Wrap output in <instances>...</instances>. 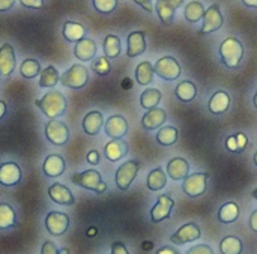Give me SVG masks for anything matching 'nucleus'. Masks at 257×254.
I'll use <instances>...</instances> for the list:
<instances>
[{"label": "nucleus", "instance_id": "15", "mask_svg": "<svg viewBox=\"0 0 257 254\" xmlns=\"http://www.w3.org/2000/svg\"><path fill=\"white\" fill-rule=\"evenodd\" d=\"M104 131L110 139H122L128 133V122L123 116L114 114L104 122Z\"/></svg>", "mask_w": 257, "mask_h": 254}, {"label": "nucleus", "instance_id": "3", "mask_svg": "<svg viewBox=\"0 0 257 254\" xmlns=\"http://www.w3.org/2000/svg\"><path fill=\"white\" fill-rule=\"evenodd\" d=\"M71 182L84 188V190H89V191H93L96 194H102L107 191V184L102 181L99 172L93 170V169H89L86 172H81V173H75L71 176Z\"/></svg>", "mask_w": 257, "mask_h": 254}, {"label": "nucleus", "instance_id": "40", "mask_svg": "<svg viewBox=\"0 0 257 254\" xmlns=\"http://www.w3.org/2000/svg\"><path fill=\"white\" fill-rule=\"evenodd\" d=\"M92 5L99 14H111L117 6V0H92Z\"/></svg>", "mask_w": 257, "mask_h": 254}, {"label": "nucleus", "instance_id": "53", "mask_svg": "<svg viewBox=\"0 0 257 254\" xmlns=\"http://www.w3.org/2000/svg\"><path fill=\"white\" fill-rule=\"evenodd\" d=\"M6 114V104L0 99V119Z\"/></svg>", "mask_w": 257, "mask_h": 254}, {"label": "nucleus", "instance_id": "14", "mask_svg": "<svg viewBox=\"0 0 257 254\" xmlns=\"http://www.w3.org/2000/svg\"><path fill=\"white\" fill-rule=\"evenodd\" d=\"M184 0H157L155 2V9L160 17V20L164 24H172L175 20V14L178 8H181Z\"/></svg>", "mask_w": 257, "mask_h": 254}, {"label": "nucleus", "instance_id": "35", "mask_svg": "<svg viewBox=\"0 0 257 254\" xmlns=\"http://www.w3.org/2000/svg\"><path fill=\"white\" fill-rule=\"evenodd\" d=\"M179 139V131L175 126H164L157 134V142L161 146H173Z\"/></svg>", "mask_w": 257, "mask_h": 254}, {"label": "nucleus", "instance_id": "39", "mask_svg": "<svg viewBox=\"0 0 257 254\" xmlns=\"http://www.w3.org/2000/svg\"><path fill=\"white\" fill-rule=\"evenodd\" d=\"M90 68L93 72H96L98 75H107L110 74L111 71V63L108 60V57L105 56H99V57H95L90 63Z\"/></svg>", "mask_w": 257, "mask_h": 254}, {"label": "nucleus", "instance_id": "8", "mask_svg": "<svg viewBox=\"0 0 257 254\" xmlns=\"http://www.w3.org/2000/svg\"><path fill=\"white\" fill-rule=\"evenodd\" d=\"M224 24V17L221 14V8L218 3H214L211 5L206 11H205V15H203V24H202V29L197 32L200 36L202 35H206V33H212V32H217L218 29H221Z\"/></svg>", "mask_w": 257, "mask_h": 254}, {"label": "nucleus", "instance_id": "47", "mask_svg": "<svg viewBox=\"0 0 257 254\" xmlns=\"http://www.w3.org/2000/svg\"><path fill=\"white\" fill-rule=\"evenodd\" d=\"M134 3H137L139 6H142L146 12H152L154 11V6H152V0H133Z\"/></svg>", "mask_w": 257, "mask_h": 254}, {"label": "nucleus", "instance_id": "20", "mask_svg": "<svg viewBox=\"0 0 257 254\" xmlns=\"http://www.w3.org/2000/svg\"><path fill=\"white\" fill-rule=\"evenodd\" d=\"M96 42L90 38H83L78 42H75L74 47V56L81 60V62H89L93 60V57L96 56Z\"/></svg>", "mask_w": 257, "mask_h": 254}, {"label": "nucleus", "instance_id": "34", "mask_svg": "<svg viewBox=\"0 0 257 254\" xmlns=\"http://www.w3.org/2000/svg\"><path fill=\"white\" fill-rule=\"evenodd\" d=\"M57 83H60L59 71L50 65L39 74V87H56Z\"/></svg>", "mask_w": 257, "mask_h": 254}, {"label": "nucleus", "instance_id": "4", "mask_svg": "<svg viewBox=\"0 0 257 254\" xmlns=\"http://www.w3.org/2000/svg\"><path fill=\"white\" fill-rule=\"evenodd\" d=\"M89 81V71L84 65L75 63L60 75V84L68 89H83Z\"/></svg>", "mask_w": 257, "mask_h": 254}, {"label": "nucleus", "instance_id": "38", "mask_svg": "<svg viewBox=\"0 0 257 254\" xmlns=\"http://www.w3.org/2000/svg\"><path fill=\"white\" fill-rule=\"evenodd\" d=\"M20 74L24 78L32 80V78H35L36 75L41 74V63L36 59H26L20 65Z\"/></svg>", "mask_w": 257, "mask_h": 254}, {"label": "nucleus", "instance_id": "22", "mask_svg": "<svg viewBox=\"0 0 257 254\" xmlns=\"http://www.w3.org/2000/svg\"><path fill=\"white\" fill-rule=\"evenodd\" d=\"M166 120H167L166 110L155 107V108L148 110V113L142 117V126L148 131H152V130L160 128L163 123H166Z\"/></svg>", "mask_w": 257, "mask_h": 254}, {"label": "nucleus", "instance_id": "18", "mask_svg": "<svg viewBox=\"0 0 257 254\" xmlns=\"http://www.w3.org/2000/svg\"><path fill=\"white\" fill-rule=\"evenodd\" d=\"M146 51V35L142 30L131 32L126 38V56L137 57Z\"/></svg>", "mask_w": 257, "mask_h": 254}, {"label": "nucleus", "instance_id": "37", "mask_svg": "<svg viewBox=\"0 0 257 254\" xmlns=\"http://www.w3.org/2000/svg\"><path fill=\"white\" fill-rule=\"evenodd\" d=\"M242 248V241L238 236H226L220 242L221 254H241Z\"/></svg>", "mask_w": 257, "mask_h": 254}, {"label": "nucleus", "instance_id": "17", "mask_svg": "<svg viewBox=\"0 0 257 254\" xmlns=\"http://www.w3.org/2000/svg\"><path fill=\"white\" fill-rule=\"evenodd\" d=\"M48 197L62 206H72L75 203V197L72 194V191L65 187L63 184H53L48 187Z\"/></svg>", "mask_w": 257, "mask_h": 254}, {"label": "nucleus", "instance_id": "6", "mask_svg": "<svg viewBox=\"0 0 257 254\" xmlns=\"http://www.w3.org/2000/svg\"><path fill=\"white\" fill-rule=\"evenodd\" d=\"M208 172H197L193 175H188L182 182V190L190 197H200L206 193L208 188Z\"/></svg>", "mask_w": 257, "mask_h": 254}, {"label": "nucleus", "instance_id": "51", "mask_svg": "<svg viewBox=\"0 0 257 254\" xmlns=\"http://www.w3.org/2000/svg\"><path fill=\"white\" fill-rule=\"evenodd\" d=\"M227 148H229V151L238 152V143H236V139L235 137H232V139L227 140Z\"/></svg>", "mask_w": 257, "mask_h": 254}, {"label": "nucleus", "instance_id": "11", "mask_svg": "<svg viewBox=\"0 0 257 254\" xmlns=\"http://www.w3.org/2000/svg\"><path fill=\"white\" fill-rule=\"evenodd\" d=\"M175 206V200L169 194H161L157 199V203L151 209V220L152 223H161L167 220L172 214V209Z\"/></svg>", "mask_w": 257, "mask_h": 254}, {"label": "nucleus", "instance_id": "46", "mask_svg": "<svg viewBox=\"0 0 257 254\" xmlns=\"http://www.w3.org/2000/svg\"><path fill=\"white\" fill-rule=\"evenodd\" d=\"M87 163L92 164V166L99 164V152H98V151H90V152L87 154Z\"/></svg>", "mask_w": 257, "mask_h": 254}, {"label": "nucleus", "instance_id": "5", "mask_svg": "<svg viewBox=\"0 0 257 254\" xmlns=\"http://www.w3.org/2000/svg\"><path fill=\"white\" fill-rule=\"evenodd\" d=\"M140 166L142 164L137 160H130V161H125L122 166H119V169L116 170L114 181H116V185L120 191H126L131 187V184L137 178Z\"/></svg>", "mask_w": 257, "mask_h": 254}, {"label": "nucleus", "instance_id": "48", "mask_svg": "<svg viewBox=\"0 0 257 254\" xmlns=\"http://www.w3.org/2000/svg\"><path fill=\"white\" fill-rule=\"evenodd\" d=\"M15 5V0H0V12L11 11Z\"/></svg>", "mask_w": 257, "mask_h": 254}, {"label": "nucleus", "instance_id": "16", "mask_svg": "<svg viewBox=\"0 0 257 254\" xmlns=\"http://www.w3.org/2000/svg\"><path fill=\"white\" fill-rule=\"evenodd\" d=\"M15 65H17L15 50L9 42H5L0 47V75L9 77L15 71Z\"/></svg>", "mask_w": 257, "mask_h": 254}, {"label": "nucleus", "instance_id": "31", "mask_svg": "<svg viewBox=\"0 0 257 254\" xmlns=\"http://www.w3.org/2000/svg\"><path fill=\"white\" fill-rule=\"evenodd\" d=\"M167 185V173L161 169L157 167L148 175V188L151 191H160Z\"/></svg>", "mask_w": 257, "mask_h": 254}, {"label": "nucleus", "instance_id": "28", "mask_svg": "<svg viewBox=\"0 0 257 254\" xmlns=\"http://www.w3.org/2000/svg\"><path fill=\"white\" fill-rule=\"evenodd\" d=\"M155 75V69L154 65L148 60L140 62L136 68V80L140 86H149L154 80Z\"/></svg>", "mask_w": 257, "mask_h": 254}, {"label": "nucleus", "instance_id": "45", "mask_svg": "<svg viewBox=\"0 0 257 254\" xmlns=\"http://www.w3.org/2000/svg\"><path fill=\"white\" fill-rule=\"evenodd\" d=\"M235 139H236V143H238V152H241L245 148V145H247V136L239 133V134L235 136Z\"/></svg>", "mask_w": 257, "mask_h": 254}, {"label": "nucleus", "instance_id": "44", "mask_svg": "<svg viewBox=\"0 0 257 254\" xmlns=\"http://www.w3.org/2000/svg\"><path fill=\"white\" fill-rule=\"evenodd\" d=\"M110 254H130V251H128V248L125 247V244L116 241V242L111 244V253Z\"/></svg>", "mask_w": 257, "mask_h": 254}, {"label": "nucleus", "instance_id": "43", "mask_svg": "<svg viewBox=\"0 0 257 254\" xmlns=\"http://www.w3.org/2000/svg\"><path fill=\"white\" fill-rule=\"evenodd\" d=\"M20 3L24 8H29V9H41V8H44V0H20Z\"/></svg>", "mask_w": 257, "mask_h": 254}, {"label": "nucleus", "instance_id": "21", "mask_svg": "<svg viewBox=\"0 0 257 254\" xmlns=\"http://www.w3.org/2000/svg\"><path fill=\"white\" fill-rule=\"evenodd\" d=\"M126 154H128V143L122 139H111V142H108L104 146V155L111 163L122 160Z\"/></svg>", "mask_w": 257, "mask_h": 254}, {"label": "nucleus", "instance_id": "24", "mask_svg": "<svg viewBox=\"0 0 257 254\" xmlns=\"http://www.w3.org/2000/svg\"><path fill=\"white\" fill-rule=\"evenodd\" d=\"M102 126H104V116L98 110L89 111L83 117V130L87 136H98Z\"/></svg>", "mask_w": 257, "mask_h": 254}, {"label": "nucleus", "instance_id": "25", "mask_svg": "<svg viewBox=\"0 0 257 254\" xmlns=\"http://www.w3.org/2000/svg\"><path fill=\"white\" fill-rule=\"evenodd\" d=\"M208 107H209V111L214 113V114H224L229 110V107H230V96H229V93L224 92V90L215 92L211 96Z\"/></svg>", "mask_w": 257, "mask_h": 254}, {"label": "nucleus", "instance_id": "9", "mask_svg": "<svg viewBox=\"0 0 257 254\" xmlns=\"http://www.w3.org/2000/svg\"><path fill=\"white\" fill-rule=\"evenodd\" d=\"M69 215L60 211H51L45 217V229L51 236H62L69 227Z\"/></svg>", "mask_w": 257, "mask_h": 254}, {"label": "nucleus", "instance_id": "13", "mask_svg": "<svg viewBox=\"0 0 257 254\" xmlns=\"http://www.w3.org/2000/svg\"><path fill=\"white\" fill-rule=\"evenodd\" d=\"M23 178V172L17 163H3L0 166V184L3 187H15L20 184Z\"/></svg>", "mask_w": 257, "mask_h": 254}, {"label": "nucleus", "instance_id": "19", "mask_svg": "<svg viewBox=\"0 0 257 254\" xmlns=\"http://www.w3.org/2000/svg\"><path fill=\"white\" fill-rule=\"evenodd\" d=\"M65 160L62 155L57 154H51L44 160L42 164V172L47 178H59L65 173Z\"/></svg>", "mask_w": 257, "mask_h": 254}, {"label": "nucleus", "instance_id": "10", "mask_svg": "<svg viewBox=\"0 0 257 254\" xmlns=\"http://www.w3.org/2000/svg\"><path fill=\"white\" fill-rule=\"evenodd\" d=\"M45 137L54 146H63L69 140V130L68 126L56 119H50L45 125Z\"/></svg>", "mask_w": 257, "mask_h": 254}, {"label": "nucleus", "instance_id": "29", "mask_svg": "<svg viewBox=\"0 0 257 254\" xmlns=\"http://www.w3.org/2000/svg\"><path fill=\"white\" fill-rule=\"evenodd\" d=\"M175 95L179 101L182 102H191L196 95H197V87L193 81H188V80H184L181 81L176 89H175Z\"/></svg>", "mask_w": 257, "mask_h": 254}, {"label": "nucleus", "instance_id": "54", "mask_svg": "<svg viewBox=\"0 0 257 254\" xmlns=\"http://www.w3.org/2000/svg\"><path fill=\"white\" fill-rule=\"evenodd\" d=\"M253 104H254V107L257 108V92L254 93V98H253Z\"/></svg>", "mask_w": 257, "mask_h": 254}, {"label": "nucleus", "instance_id": "2", "mask_svg": "<svg viewBox=\"0 0 257 254\" xmlns=\"http://www.w3.org/2000/svg\"><path fill=\"white\" fill-rule=\"evenodd\" d=\"M220 57H221V62L227 68H230V69L238 68L242 57H244V45H242V42L239 39L233 38V36L226 38L220 45Z\"/></svg>", "mask_w": 257, "mask_h": 254}, {"label": "nucleus", "instance_id": "41", "mask_svg": "<svg viewBox=\"0 0 257 254\" xmlns=\"http://www.w3.org/2000/svg\"><path fill=\"white\" fill-rule=\"evenodd\" d=\"M41 254H69V250L68 248L59 250L53 241H45L41 247Z\"/></svg>", "mask_w": 257, "mask_h": 254}, {"label": "nucleus", "instance_id": "12", "mask_svg": "<svg viewBox=\"0 0 257 254\" xmlns=\"http://www.w3.org/2000/svg\"><path fill=\"white\" fill-rule=\"evenodd\" d=\"M200 236H202L200 227L196 223H188V224H184L182 227H179L178 232H175L170 236V242L175 245H182V244L194 242Z\"/></svg>", "mask_w": 257, "mask_h": 254}, {"label": "nucleus", "instance_id": "56", "mask_svg": "<svg viewBox=\"0 0 257 254\" xmlns=\"http://www.w3.org/2000/svg\"><path fill=\"white\" fill-rule=\"evenodd\" d=\"M254 164H256V166H257V152H256V154H254Z\"/></svg>", "mask_w": 257, "mask_h": 254}, {"label": "nucleus", "instance_id": "42", "mask_svg": "<svg viewBox=\"0 0 257 254\" xmlns=\"http://www.w3.org/2000/svg\"><path fill=\"white\" fill-rule=\"evenodd\" d=\"M185 254H214V250L209 245L205 244H197L194 247H191Z\"/></svg>", "mask_w": 257, "mask_h": 254}, {"label": "nucleus", "instance_id": "49", "mask_svg": "<svg viewBox=\"0 0 257 254\" xmlns=\"http://www.w3.org/2000/svg\"><path fill=\"white\" fill-rule=\"evenodd\" d=\"M157 254H179V251L175 248V247H172V245H166V247H163V248H160Z\"/></svg>", "mask_w": 257, "mask_h": 254}, {"label": "nucleus", "instance_id": "30", "mask_svg": "<svg viewBox=\"0 0 257 254\" xmlns=\"http://www.w3.org/2000/svg\"><path fill=\"white\" fill-rule=\"evenodd\" d=\"M205 6L202 2L199 0H193L190 3L185 5V9H184V17L188 23H197L200 20H203V15H205Z\"/></svg>", "mask_w": 257, "mask_h": 254}, {"label": "nucleus", "instance_id": "7", "mask_svg": "<svg viewBox=\"0 0 257 254\" xmlns=\"http://www.w3.org/2000/svg\"><path fill=\"white\" fill-rule=\"evenodd\" d=\"M154 69H155V74L166 81L178 80L182 72L179 62L172 56H164V57L158 59L157 63L154 65Z\"/></svg>", "mask_w": 257, "mask_h": 254}, {"label": "nucleus", "instance_id": "50", "mask_svg": "<svg viewBox=\"0 0 257 254\" xmlns=\"http://www.w3.org/2000/svg\"><path fill=\"white\" fill-rule=\"evenodd\" d=\"M250 229L257 233V209L253 211L251 215H250Z\"/></svg>", "mask_w": 257, "mask_h": 254}, {"label": "nucleus", "instance_id": "1", "mask_svg": "<svg viewBox=\"0 0 257 254\" xmlns=\"http://www.w3.org/2000/svg\"><path fill=\"white\" fill-rule=\"evenodd\" d=\"M35 105L48 119H56V117L65 114V111H66V98L59 90H50L41 99L35 101Z\"/></svg>", "mask_w": 257, "mask_h": 254}, {"label": "nucleus", "instance_id": "26", "mask_svg": "<svg viewBox=\"0 0 257 254\" xmlns=\"http://www.w3.org/2000/svg\"><path fill=\"white\" fill-rule=\"evenodd\" d=\"M62 35L68 42H78L80 39L84 38L86 35V29L83 27V24L75 23V21H66L63 24L62 29Z\"/></svg>", "mask_w": 257, "mask_h": 254}, {"label": "nucleus", "instance_id": "23", "mask_svg": "<svg viewBox=\"0 0 257 254\" xmlns=\"http://www.w3.org/2000/svg\"><path fill=\"white\" fill-rule=\"evenodd\" d=\"M190 173V164L185 158H172L167 164V175L173 181H184Z\"/></svg>", "mask_w": 257, "mask_h": 254}, {"label": "nucleus", "instance_id": "55", "mask_svg": "<svg viewBox=\"0 0 257 254\" xmlns=\"http://www.w3.org/2000/svg\"><path fill=\"white\" fill-rule=\"evenodd\" d=\"M251 196H253V199H256L257 200V188L253 191V193H251Z\"/></svg>", "mask_w": 257, "mask_h": 254}, {"label": "nucleus", "instance_id": "27", "mask_svg": "<svg viewBox=\"0 0 257 254\" xmlns=\"http://www.w3.org/2000/svg\"><path fill=\"white\" fill-rule=\"evenodd\" d=\"M17 227V214L9 203H0V230Z\"/></svg>", "mask_w": 257, "mask_h": 254}, {"label": "nucleus", "instance_id": "36", "mask_svg": "<svg viewBox=\"0 0 257 254\" xmlns=\"http://www.w3.org/2000/svg\"><path fill=\"white\" fill-rule=\"evenodd\" d=\"M161 92L158 89H146L142 95H140V105L145 110H151L155 108L160 101H161Z\"/></svg>", "mask_w": 257, "mask_h": 254}, {"label": "nucleus", "instance_id": "33", "mask_svg": "<svg viewBox=\"0 0 257 254\" xmlns=\"http://www.w3.org/2000/svg\"><path fill=\"white\" fill-rule=\"evenodd\" d=\"M104 56L108 59H116L120 56L122 51V45H120V39L116 35H107L104 38Z\"/></svg>", "mask_w": 257, "mask_h": 254}, {"label": "nucleus", "instance_id": "52", "mask_svg": "<svg viewBox=\"0 0 257 254\" xmlns=\"http://www.w3.org/2000/svg\"><path fill=\"white\" fill-rule=\"evenodd\" d=\"M242 3L248 8H256L257 9V0H242Z\"/></svg>", "mask_w": 257, "mask_h": 254}, {"label": "nucleus", "instance_id": "32", "mask_svg": "<svg viewBox=\"0 0 257 254\" xmlns=\"http://www.w3.org/2000/svg\"><path fill=\"white\" fill-rule=\"evenodd\" d=\"M239 218V206L235 202L224 203L218 211V220L224 224L235 223Z\"/></svg>", "mask_w": 257, "mask_h": 254}]
</instances>
